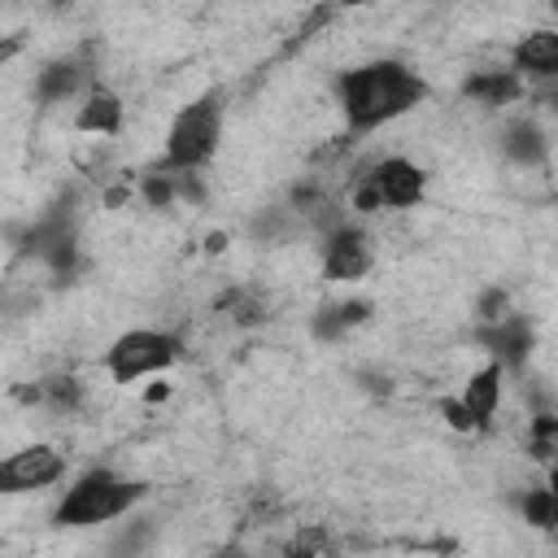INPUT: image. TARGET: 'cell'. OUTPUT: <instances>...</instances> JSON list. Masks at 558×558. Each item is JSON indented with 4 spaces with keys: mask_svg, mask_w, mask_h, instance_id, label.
<instances>
[{
    "mask_svg": "<svg viewBox=\"0 0 558 558\" xmlns=\"http://www.w3.org/2000/svg\"><path fill=\"white\" fill-rule=\"evenodd\" d=\"M336 96H340V113L353 131H375V126L410 113L427 96V83L405 61H366V65L340 74Z\"/></svg>",
    "mask_w": 558,
    "mask_h": 558,
    "instance_id": "6da1fadb",
    "label": "cell"
},
{
    "mask_svg": "<svg viewBox=\"0 0 558 558\" xmlns=\"http://www.w3.org/2000/svg\"><path fill=\"white\" fill-rule=\"evenodd\" d=\"M144 484L140 480H126V475H118V471H109V466H96V471H87V475H78L65 493H61V501H57V523L61 527H96V523H113V519H122L126 510H135L140 501H144Z\"/></svg>",
    "mask_w": 558,
    "mask_h": 558,
    "instance_id": "7a4b0ae2",
    "label": "cell"
},
{
    "mask_svg": "<svg viewBox=\"0 0 558 558\" xmlns=\"http://www.w3.org/2000/svg\"><path fill=\"white\" fill-rule=\"evenodd\" d=\"M218 140H222V96L205 92V96H196L192 105H183L174 113V122L166 131L161 166L174 170V174H192L218 153Z\"/></svg>",
    "mask_w": 558,
    "mask_h": 558,
    "instance_id": "3957f363",
    "label": "cell"
},
{
    "mask_svg": "<svg viewBox=\"0 0 558 558\" xmlns=\"http://www.w3.org/2000/svg\"><path fill=\"white\" fill-rule=\"evenodd\" d=\"M179 357V336L157 327H131L105 349V371L113 384H140L148 375H161Z\"/></svg>",
    "mask_w": 558,
    "mask_h": 558,
    "instance_id": "277c9868",
    "label": "cell"
},
{
    "mask_svg": "<svg viewBox=\"0 0 558 558\" xmlns=\"http://www.w3.org/2000/svg\"><path fill=\"white\" fill-rule=\"evenodd\" d=\"M423 192H427L423 166H414L405 157H384V161H375L357 179L353 209H362V214H375V209H410V205L423 201Z\"/></svg>",
    "mask_w": 558,
    "mask_h": 558,
    "instance_id": "5b68a950",
    "label": "cell"
},
{
    "mask_svg": "<svg viewBox=\"0 0 558 558\" xmlns=\"http://www.w3.org/2000/svg\"><path fill=\"white\" fill-rule=\"evenodd\" d=\"M65 475V458L57 445H22L0 458V493H39Z\"/></svg>",
    "mask_w": 558,
    "mask_h": 558,
    "instance_id": "8992f818",
    "label": "cell"
},
{
    "mask_svg": "<svg viewBox=\"0 0 558 558\" xmlns=\"http://www.w3.org/2000/svg\"><path fill=\"white\" fill-rule=\"evenodd\" d=\"M371 262H375L371 235H366L362 227H353V222H340V227L327 235V244H323V270H327V279H336V283L362 279V275L371 270Z\"/></svg>",
    "mask_w": 558,
    "mask_h": 558,
    "instance_id": "52a82bcc",
    "label": "cell"
},
{
    "mask_svg": "<svg viewBox=\"0 0 558 558\" xmlns=\"http://www.w3.org/2000/svg\"><path fill=\"white\" fill-rule=\"evenodd\" d=\"M497 401H501V366L488 362L484 371L471 375V384H466V392H462L458 405H462V414H466L471 427H488L493 414H497Z\"/></svg>",
    "mask_w": 558,
    "mask_h": 558,
    "instance_id": "ba28073f",
    "label": "cell"
},
{
    "mask_svg": "<svg viewBox=\"0 0 558 558\" xmlns=\"http://www.w3.org/2000/svg\"><path fill=\"white\" fill-rule=\"evenodd\" d=\"M536 74L549 78L558 74V31H532L514 44V74Z\"/></svg>",
    "mask_w": 558,
    "mask_h": 558,
    "instance_id": "9c48e42d",
    "label": "cell"
},
{
    "mask_svg": "<svg viewBox=\"0 0 558 558\" xmlns=\"http://www.w3.org/2000/svg\"><path fill=\"white\" fill-rule=\"evenodd\" d=\"M74 126L78 131H92V135H118V126H122V100H118V92L92 87L87 100L78 105Z\"/></svg>",
    "mask_w": 558,
    "mask_h": 558,
    "instance_id": "30bf717a",
    "label": "cell"
},
{
    "mask_svg": "<svg viewBox=\"0 0 558 558\" xmlns=\"http://www.w3.org/2000/svg\"><path fill=\"white\" fill-rule=\"evenodd\" d=\"M462 92L471 100H480V105H510V100H519L523 78L514 70H480V74H471L462 83Z\"/></svg>",
    "mask_w": 558,
    "mask_h": 558,
    "instance_id": "8fae6325",
    "label": "cell"
},
{
    "mask_svg": "<svg viewBox=\"0 0 558 558\" xmlns=\"http://www.w3.org/2000/svg\"><path fill=\"white\" fill-rule=\"evenodd\" d=\"M484 340H488L506 362H523V353H527V344H532L523 318H497V323H488Z\"/></svg>",
    "mask_w": 558,
    "mask_h": 558,
    "instance_id": "7c38bea8",
    "label": "cell"
},
{
    "mask_svg": "<svg viewBox=\"0 0 558 558\" xmlns=\"http://www.w3.org/2000/svg\"><path fill=\"white\" fill-rule=\"evenodd\" d=\"M83 74H87V70H83L78 61H57V65H48V70L39 74L35 87H39L44 100H70V96L83 87Z\"/></svg>",
    "mask_w": 558,
    "mask_h": 558,
    "instance_id": "4fadbf2b",
    "label": "cell"
},
{
    "mask_svg": "<svg viewBox=\"0 0 558 558\" xmlns=\"http://www.w3.org/2000/svg\"><path fill=\"white\" fill-rule=\"evenodd\" d=\"M366 314H371V305H366V301H340V305H327V310L314 318V336L331 340V336H340V331L357 327Z\"/></svg>",
    "mask_w": 558,
    "mask_h": 558,
    "instance_id": "5bb4252c",
    "label": "cell"
},
{
    "mask_svg": "<svg viewBox=\"0 0 558 558\" xmlns=\"http://www.w3.org/2000/svg\"><path fill=\"white\" fill-rule=\"evenodd\" d=\"M283 554H288V558H340V545L331 541L327 527H314V523H310V527H301V532L283 545Z\"/></svg>",
    "mask_w": 558,
    "mask_h": 558,
    "instance_id": "9a60e30c",
    "label": "cell"
},
{
    "mask_svg": "<svg viewBox=\"0 0 558 558\" xmlns=\"http://www.w3.org/2000/svg\"><path fill=\"white\" fill-rule=\"evenodd\" d=\"M506 153H510V161L536 166V161H545V140H541V131L532 122H514L506 131Z\"/></svg>",
    "mask_w": 558,
    "mask_h": 558,
    "instance_id": "2e32d148",
    "label": "cell"
},
{
    "mask_svg": "<svg viewBox=\"0 0 558 558\" xmlns=\"http://www.w3.org/2000/svg\"><path fill=\"white\" fill-rule=\"evenodd\" d=\"M523 514L536 523V527H554V488H532L523 497Z\"/></svg>",
    "mask_w": 558,
    "mask_h": 558,
    "instance_id": "e0dca14e",
    "label": "cell"
},
{
    "mask_svg": "<svg viewBox=\"0 0 558 558\" xmlns=\"http://www.w3.org/2000/svg\"><path fill=\"white\" fill-rule=\"evenodd\" d=\"M554 440H558V423H554L549 414H541L536 427H532V449H536V458H549V453H554Z\"/></svg>",
    "mask_w": 558,
    "mask_h": 558,
    "instance_id": "ac0fdd59",
    "label": "cell"
}]
</instances>
